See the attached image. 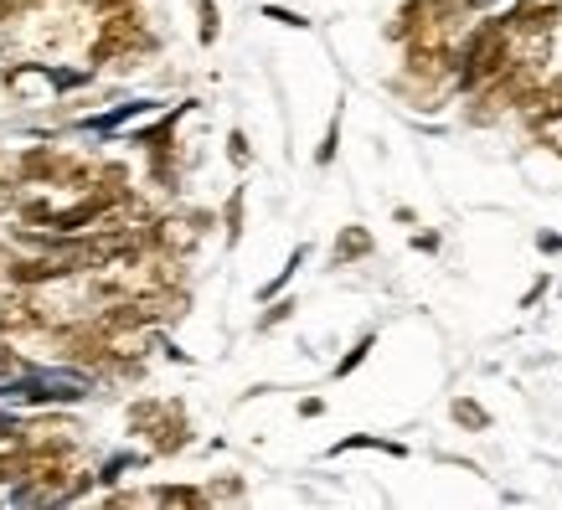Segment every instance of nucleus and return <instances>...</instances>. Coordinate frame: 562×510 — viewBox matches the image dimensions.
I'll return each instance as SVG.
<instances>
[{
    "instance_id": "obj_1",
    "label": "nucleus",
    "mask_w": 562,
    "mask_h": 510,
    "mask_svg": "<svg viewBox=\"0 0 562 510\" xmlns=\"http://www.w3.org/2000/svg\"><path fill=\"white\" fill-rule=\"evenodd\" d=\"M145 52H155L150 26H145V16H139L135 5H124V11H109V21L99 26L93 47H88V68H103V63H135V57H145Z\"/></svg>"
},
{
    "instance_id": "obj_2",
    "label": "nucleus",
    "mask_w": 562,
    "mask_h": 510,
    "mask_svg": "<svg viewBox=\"0 0 562 510\" xmlns=\"http://www.w3.org/2000/svg\"><path fill=\"white\" fill-rule=\"evenodd\" d=\"M57 309L47 299H32V294H5L0 299V336H32V330H47L57 325Z\"/></svg>"
},
{
    "instance_id": "obj_3",
    "label": "nucleus",
    "mask_w": 562,
    "mask_h": 510,
    "mask_svg": "<svg viewBox=\"0 0 562 510\" xmlns=\"http://www.w3.org/2000/svg\"><path fill=\"white\" fill-rule=\"evenodd\" d=\"M78 433L83 428L72 423V418H32V423L21 428V439L26 449H36V454H47V460H68L72 449H78Z\"/></svg>"
},
{
    "instance_id": "obj_4",
    "label": "nucleus",
    "mask_w": 562,
    "mask_h": 510,
    "mask_svg": "<svg viewBox=\"0 0 562 510\" xmlns=\"http://www.w3.org/2000/svg\"><path fill=\"white\" fill-rule=\"evenodd\" d=\"M206 222H212L206 212H187V217H155V248H160V253H171V258L191 253V248L202 242Z\"/></svg>"
},
{
    "instance_id": "obj_5",
    "label": "nucleus",
    "mask_w": 562,
    "mask_h": 510,
    "mask_svg": "<svg viewBox=\"0 0 562 510\" xmlns=\"http://www.w3.org/2000/svg\"><path fill=\"white\" fill-rule=\"evenodd\" d=\"M521 120H527L531 129H547L552 120H562V72L558 78H542V83L531 88V99L521 103Z\"/></svg>"
},
{
    "instance_id": "obj_6",
    "label": "nucleus",
    "mask_w": 562,
    "mask_h": 510,
    "mask_svg": "<svg viewBox=\"0 0 562 510\" xmlns=\"http://www.w3.org/2000/svg\"><path fill=\"white\" fill-rule=\"evenodd\" d=\"M372 233L367 227H341V238L330 248V269H346V263H361V258H372Z\"/></svg>"
},
{
    "instance_id": "obj_7",
    "label": "nucleus",
    "mask_w": 562,
    "mask_h": 510,
    "mask_svg": "<svg viewBox=\"0 0 562 510\" xmlns=\"http://www.w3.org/2000/svg\"><path fill=\"white\" fill-rule=\"evenodd\" d=\"M187 443H191L187 408H176V412H171V418H166V423H160V428H150V449H155V454H181Z\"/></svg>"
},
{
    "instance_id": "obj_8",
    "label": "nucleus",
    "mask_w": 562,
    "mask_h": 510,
    "mask_svg": "<svg viewBox=\"0 0 562 510\" xmlns=\"http://www.w3.org/2000/svg\"><path fill=\"white\" fill-rule=\"evenodd\" d=\"M176 408H181V403H160V397H145V403H135V408H130V428H135V433H150V428H160Z\"/></svg>"
},
{
    "instance_id": "obj_9",
    "label": "nucleus",
    "mask_w": 562,
    "mask_h": 510,
    "mask_svg": "<svg viewBox=\"0 0 562 510\" xmlns=\"http://www.w3.org/2000/svg\"><path fill=\"white\" fill-rule=\"evenodd\" d=\"M155 506H206L212 495L196 490V485H160V490H150Z\"/></svg>"
},
{
    "instance_id": "obj_10",
    "label": "nucleus",
    "mask_w": 562,
    "mask_h": 510,
    "mask_svg": "<svg viewBox=\"0 0 562 510\" xmlns=\"http://www.w3.org/2000/svg\"><path fill=\"white\" fill-rule=\"evenodd\" d=\"M449 418L460 428H470V433H485V428H491V412L480 408V403H470V397H454V403H449Z\"/></svg>"
},
{
    "instance_id": "obj_11",
    "label": "nucleus",
    "mask_w": 562,
    "mask_h": 510,
    "mask_svg": "<svg viewBox=\"0 0 562 510\" xmlns=\"http://www.w3.org/2000/svg\"><path fill=\"white\" fill-rule=\"evenodd\" d=\"M16 155H0V212H16Z\"/></svg>"
},
{
    "instance_id": "obj_12",
    "label": "nucleus",
    "mask_w": 562,
    "mask_h": 510,
    "mask_svg": "<svg viewBox=\"0 0 562 510\" xmlns=\"http://www.w3.org/2000/svg\"><path fill=\"white\" fill-rule=\"evenodd\" d=\"M191 5H196V21H202V26H196V36H202V47H212V42H217V32H222L217 5H212V0H191Z\"/></svg>"
},
{
    "instance_id": "obj_13",
    "label": "nucleus",
    "mask_w": 562,
    "mask_h": 510,
    "mask_svg": "<svg viewBox=\"0 0 562 510\" xmlns=\"http://www.w3.org/2000/svg\"><path fill=\"white\" fill-rule=\"evenodd\" d=\"M222 222H227V242H238L243 238V186H233L227 206H222Z\"/></svg>"
},
{
    "instance_id": "obj_14",
    "label": "nucleus",
    "mask_w": 562,
    "mask_h": 510,
    "mask_svg": "<svg viewBox=\"0 0 562 510\" xmlns=\"http://www.w3.org/2000/svg\"><path fill=\"white\" fill-rule=\"evenodd\" d=\"M372 345H376V336H361V340H357V345H351V351H346V356H341V361H336V376H351V372H357L361 361L372 356Z\"/></svg>"
},
{
    "instance_id": "obj_15",
    "label": "nucleus",
    "mask_w": 562,
    "mask_h": 510,
    "mask_svg": "<svg viewBox=\"0 0 562 510\" xmlns=\"http://www.w3.org/2000/svg\"><path fill=\"white\" fill-rule=\"evenodd\" d=\"M336 150H341V114L325 124V139H321V150H315V166H330V160H336Z\"/></svg>"
},
{
    "instance_id": "obj_16",
    "label": "nucleus",
    "mask_w": 562,
    "mask_h": 510,
    "mask_svg": "<svg viewBox=\"0 0 562 510\" xmlns=\"http://www.w3.org/2000/svg\"><path fill=\"white\" fill-rule=\"evenodd\" d=\"M346 449H387V454H408V449H403V443L372 439V433H357V439H341V443H336V454H346Z\"/></svg>"
},
{
    "instance_id": "obj_17",
    "label": "nucleus",
    "mask_w": 562,
    "mask_h": 510,
    "mask_svg": "<svg viewBox=\"0 0 562 510\" xmlns=\"http://www.w3.org/2000/svg\"><path fill=\"white\" fill-rule=\"evenodd\" d=\"M227 160H233L238 170H248V160H254V150H248V135H243V129H233V135H227Z\"/></svg>"
},
{
    "instance_id": "obj_18",
    "label": "nucleus",
    "mask_w": 562,
    "mask_h": 510,
    "mask_svg": "<svg viewBox=\"0 0 562 510\" xmlns=\"http://www.w3.org/2000/svg\"><path fill=\"white\" fill-rule=\"evenodd\" d=\"M294 315V299H279V305L269 309V315H263V320H258V330H273V325H284Z\"/></svg>"
},
{
    "instance_id": "obj_19",
    "label": "nucleus",
    "mask_w": 562,
    "mask_h": 510,
    "mask_svg": "<svg viewBox=\"0 0 562 510\" xmlns=\"http://www.w3.org/2000/svg\"><path fill=\"white\" fill-rule=\"evenodd\" d=\"M16 372H21V356L11 351V345H5V340H0V382H11Z\"/></svg>"
},
{
    "instance_id": "obj_20",
    "label": "nucleus",
    "mask_w": 562,
    "mask_h": 510,
    "mask_svg": "<svg viewBox=\"0 0 562 510\" xmlns=\"http://www.w3.org/2000/svg\"><path fill=\"white\" fill-rule=\"evenodd\" d=\"M263 16L279 21V26H305V16H294V11H284V5H263Z\"/></svg>"
},
{
    "instance_id": "obj_21",
    "label": "nucleus",
    "mask_w": 562,
    "mask_h": 510,
    "mask_svg": "<svg viewBox=\"0 0 562 510\" xmlns=\"http://www.w3.org/2000/svg\"><path fill=\"white\" fill-rule=\"evenodd\" d=\"M83 5H93V11L109 16V11H124V5H135V0H83Z\"/></svg>"
},
{
    "instance_id": "obj_22",
    "label": "nucleus",
    "mask_w": 562,
    "mask_h": 510,
    "mask_svg": "<svg viewBox=\"0 0 562 510\" xmlns=\"http://www.w3.org/2000/svg\"><path fill=\"white\" fill-rule=\"evenodd\" d=\"M537 248H542V253H562V238H558V233H542V238H537Z\"/></svg>"
},
{
    "instance_id": "obj_23",
    "label": "nucleus",
    "mask_w": 562,
    "mask_h": 510,
    "mask_svg": "<svg viewBox=\"0 0 562 510\" xmlns=\"http://www.w3.org/2000/svg\"><path fill=\"white\" fill-rule=\"evenodd\" d=\"M11 263H16V253H11V248L0 242V279H11Z\"/></svg>"
},
{
    "instance_id": "obj_24",
    "label": "nucleus",
    "mask_w": 562,
    "mask_h": 510,
    "mask_svg": "<svg viewBox=\"0 0 562 510\" xmlns=\"http://www.w3.org/2000/svg\"><path fill=\"white\" fill-rule=\"evenodd\" d=\"M300 412H305V418H321L325 403H321V397H305V403H300Z\"/></svg>"
},
{
    "instance_id": "obj_25",
    "label": "nucleus",
    "mask_w": 562,
    "mask_h": 510,
    "mask_svg": "<svg viewBox=\"0 0 562 510\" xmlns=\"http://www.w3.org/2000/svg\"><path fill=\"white\" fill-rule=\"evenodd\" d=\"M413 248H424V253H434V248H439V238H434V233H418V238H413Z\"/></svg>"
},
{
    "instance_id": "obj_26",
    "label": "nucleus",
    "mask_w": 562,
    "mask_h": 510,
    "mask_svg": "<svg viewBox=\"0 0 562 510\" xmlns=\"http://www.w3.org/2000/svg\"><path fill=\"white\" fill-rule=\"evenodd\" d=\"M542 294H547V279H542V284H531V290H527V299H521V309H527V305H537Z\"/></svg>"
},
{
    "instance_id": "obj_27",
    "label": "nucleus",
    "mask_w": 562,
    "mask_h": 510,
    "mask_svg": "<svg viewBox=\"0 0 562 510\" xmlns=\"http://www.w3.org/2000/svg\"><path fill=\"white\" fill-rule=\"evenodd\" d=\"M5 433H11V418H5V412H0V439H5Z\"/></svg>"
},
{
    "instance_id": "obj_28",
    "label": "nucleus",
    "mask_w": 562,
    "mask_h": 510,
    "mask_svg": "<svg viewBox=\"0 0 562 510\" xmlns=\"http://www.w3.org/2000/svg\"><path fill=\"white\" fill-rule=\"evenodd\" d=\"M5 16H11V0H0V21H5Z\"/></svg>"
},
{
    "instance_id": "obj_29",
    "label": "nucleus",
    "mask_w": 562,
    "mask_h": 510,
    "mask_svg": "<svg viewBox=\"0 0 562 510\" xmlns=\"http://www.w3.org/2000/svg\"><path fill=\"white\" fill-rule=\"evenodd\" d=\"M26 5H32V0H11V11H26Z\"/></svg>"
}]
</instances>
